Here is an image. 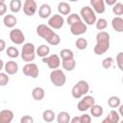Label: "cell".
Masks as SVG:
<instances>
[{"mask_svg":"<svg viewBox=\"0 0 123 123\" xmlns=\"http://www.w3.org/2000/svg\"><path fill=\"white\" fill-rule=\"evenodd\" d=\"M37 34L45 39L50 45H58L61 42V37L58 34H56L53 29L49 25L45 24H39L37 27Z\"/></svg>","mask_w":123,"mask_h":123,"instance_id":"obj_1","label":"cell"},{"mask_svg":"<svg viewBox=\"0 0 123 123\" xmlns=\"http://www.w3.org/2000/svg\"><path fill=\"white\" fill-rule=\"evenodd\" d=\"M110 48V34L105 31H100L96 35V44L93 51L96 55L101 56L105 54Z\"/></svg>","mask_w":123,"mask_h":123,"instance_id":"obj_2","label":"cell"},{"mask_svg":"<svg viewBox=\"0 0 123 123\" xmlns=\"http://www.w3.org/2000/svg\"><path fill=\"white\" fill-rule=\"evenodd\" d=\"M89 91V85L86 81L85 80H80L79 82H77L72 89H71V94L72 97L75 99H80L83 96H85L87 92Z\"/></svg>","mask_w":123,"mask_h":123,"instance_id":"obj_3","label":"cell"},{"mask_svg":"<svg viewBox=\"0 0 123 123\" xmlns=\"http://www.w3.org/2000/svg\"><path fill=\"white\" fill-rule=\"evenodd\" d=\"M21 58L26 62H31L35 60L37 55V50L35 48V45L31 42H26L23 44L21 49Z\"/></svg>","mask_w":123,"mask_h":123,"instance_id":"obj_4","label":"cell"},{"mask_svg":"<svg viewBox=\"0 0 123 123\" xmlns=\"http://www.w3.org/2000/svg\"><path fill=\"white\" fill-rule=\"evenodd\" d=\"M96 12L89 6H85L80 11V15L86 25H93L96 23Z\"/></svg>","mask_w":123,"mask_h":123,"instance_id":"obj_5","label":"cell"},{"mask_svg":"<svg viewBox=\"0 0 123 123\" xmlns=\"http://www.w3.org/2000/svg\"><path fill=\"white\" fill-rule=\"evenodd\" d=\"M50 81L55 86H62L66 82V77L62 69H53L50 73Z\"/></svg>","mask_w":123,"mask_h":123,"instance_id":"obj_6","label":"cell"},{"mask_svg":"<svg viewBox=\"0 0 123 123\" xmlns=\"http://www.w3.org/2000/svg\"><path fill=\"white\" fill-rule=\"evenodd\" d=\"M94 104H95L94 98L90 95H86V96H83L82 99L78 102L77 109L80 111H86L88 109H90Z\"/></svg>","mask_w":123,"mask_h":123,"instance_id":"obj_7","label":"cell"},{"mask_svg":"<svg viewBox=\"0 0 123 123\" xmlns=\"http://www.w3.org/2000/svg\"><path fill=\"white\" fill-rule=\"evenodd\" d=\"M10 38H11L12 42H13L14 44H17V45L23 44V42L25 41V36H24L23 32L18 28L12 29V31L10 32Z\"/></svg>","mask_w":123,"mask_h":123,"instance_id":"obj_8","label":"cell"},{"mask_svg":"<svg viewBox=\"0 0 123 123\" xmlns=\"http://www.w3.org/2000/svg\"><path fill=\"white\" fill-rule=\"evenodd\" d=\"M22 71H23V74L27 77H31V78L36 79L38 76V67L34 62H27L23 66Z\"/></svg>","mask_w":123,"mask_h":123,"instance_id":"obj_9","label":"cell"},{"mask_svg":"<svg viewBox=\"0 0 123 123\" xmlns=\"http://www.w3.org/2000/svg\"><path fill=\"white\" fill-rule=\"evenodd\" d=\"M60 58L61 57L59 55L53 54V55L42 58V62L44 63H46L50 69H57L61 64V59Z\"/></svg>","mask_w":123,"mask_h":123,"instance_id":"obj_10","label":"cell"},{"mask_svg":"<svg viewBox=\"0 0 123 123\" xmlns=\"http://www.w3.org/2000/svg\"><path fill=\"white\" fill-rule=\"evenodd\" d=\"M37 10V5L35 0H25L23 4V12L28 16H33Z\"/></svg>","mask_w":123,"mask_h":123,"instance_id":"obj_11","label":"cell"},{"mask_svg":"<svg viewBox=\"0 0 123 123\" xmlns=\"http://www.w3.org/2000/svg\"><path fill=\"white\" fill-rule=\"evenodd\" d=\"M63 23H64V19L62 14H54L48 19V25L52 29L59 30L63 26Z\"/></svg>","mask_w":123,"mask_h":123,"instance_id":"obj_12","label":"cell"},{"mask_svg":"<svg viewBox=\"0 0 123 123\" xmlns=\"http://www.w3.org/2000/svg\"><path fill=\"white\" fill-rule=\"evenodd\" d=\"M86 30H87L86 24L83 21H79L70 25V33L74 36H80V35L86 34Z\"/></svg>","mask_w":123,"mask_h":123,"instance_id":"obj_13","label":"cell"},{"mask_svg":"<svg viewBox=\"0 0 123 123\" xmlns=\"http://www.w3.org/2000/svg\"><path fill=\"white\" fill-rule=\"evenodd\" d=\"M90 5L91 8L94 10V12L98 14H101L105 12L106 8H105V1L104 0H90Z\"/></svg>","mask_w":123,"mask_h":123,"instance_id":"obj_14","label":"cell"},{"mask_svg":"<svg viewBox=\"0 0 123 123\" xmlns=\"http://www.w3.org/2000/svg\"><path fill=\"white\" fill-rule=\"evenodd\" d=\"M52 12V9L50 7V5L48 4H42L40 5V7L38 8V16L42 19H46L51 15Z\"/></svg>","mask_w":123,"mask_h":123,"instance_id":"obj_15","label":"cell"},{"mask_svg":"<svg viewBox=\"0 0 123 123\" xmlns=\"http://www.w3.org/2000/svg\"><path fill=\"white\" fill-rule=\"evenodd\" d=\"M13 119V112L11 110H2L0 111V123H11Z\"/></svg>","mask_w":123,"mask_h":123,"instance_id":"obj_16","label":"cell"},{"mask_svg":"<svg viewBox=\"0 0 123 123\" xmlns=\"http://www.w3.org/2000/svg\"><path fill=\"white\" fill-rule=\"evenodd\" d=\"M4 70L9 75H14L18 71V64L14 61H9L5 63Z\"/></svg>","mask_w":123,"mask_h":123,"instance_id":"obj_17","label":"cell"},{"mask_svg":"<svg viewBox=\"0 0 123 123\" xmlns=\"http://www.w3.org/2000/svg\"><path fill=\"white\" fill-rule=\"evenodd\" d=\"M119 116H120V115H119V113H118L116 111L111 110V111L109 112L108 116H107L102 122H103V123H117V122L120 121V117H119Z\"/></svg>","mask_w":123,"mask_h":123,"instance_id":"obj_18","label":"cell"},{"mask_svg":"<svg viewBox=\"0 0 123 123\" xmlns=\"http://www.w3.org/2000/svg\"><path fill=\"white\" fill-rule=\"evenodd\" d=\"M111 27L117 33H123V18L120 16H115L111 20Z\"/></svg>","mask_w":123,"mask_h":123,"instance_id":"obj_19","label":"cell"},{"mask_svg":"<svg viewBox=\"0 0 123 123\" xmlns=\"http://www.w3.org/2000/svg\"><path fill=\"white\" fill-rule=\"evenodd\" d=\"M3 22H4V25L6 27H8V28H13L16 25V23H17V19L12 14H7V15L4 16Z\"/></svg>","mask_w":123,"mask_h":123,"instance_id":"obj_20","label":"cell"},{"mask_svg":"<svg viewBox=\"0 0 123 123\" xmlns=\"http://www.w3.org/2000/svg\"><path fill=\"white\" fill-rule=\"evenodd\" d=\"M32 96L36 101H41L45 96V91L42 87L37 86L32 90Z\"/></svg>","mask_w":123,"mask_h":123,"instance_id":"obj_21","label":"cell"},{"mask_svg":"<svg viewBox=\"0 0 123 123\" xmlns=\"http://www.w3.org/2000/svg\"><path fill=\"white\" fill-rule=\"evenodd\" d=\"M58 12L62 15H67L71 12V7L66 2H60L58 4Z\"/></svg>","mask_w":123,"mask_h":123,"instance_id":"obj_22","label":"cell"},{"mask_svg":"<svg viewBox=\"0 0 123 123\" xmlns=\"http://www.w3.org/2000/svg\"><path fill=\"white\" fill-rule=\"evenodd\" d=\"M62 64L63 69H65L66 71H72L76 67V62H75L74 58L68 59V60H63L62 62Z\"/></svg>","mask_w":123,"mask_h":123,"instance_id":"obj_23","label":"cell"},{"mask_svg":"<svg viewBox=\"0 0 123 123\" xmlns=\"http://www.w3.org/2000/svg\"><path fill=\"white\" fill-rule=\"evenodd\" d=\"M50 53V48L46 44H41L37 48V55L40 58L47 57Z\"/></svg>","mask_w":123,"mask_h":123,"instance_id":"obj_24","label":"cell"},{"mask_svg":"<svg viewBox=\"0 0 123 123\" xmlns=\"http://www.w3.org/2000/svg\"><path fill=\"white\" fill-rule=\"evenodd\" d=\"M103 112H104V109L100 105L94 104L90 108V113H91V115L93 117H100L101 115H103Z\"/></svg>","mask_w":123,"mask_h":123,"instance_id":"obj_25","label":"cell"},{"mask_svg":"<svg viewBox=\"0 0 123 123\" xmlns=\"http://www.w3.org/2000/svg\"><path fill=\"white\" fill-rule=\"evenodd\" d=\"M71 120L70 114L67 111H60L57 115V122L58 123H68Z\"/></svg>","mask_w":123,"mask_h":123,"instance_id":"obj_26","label":"cell"},{"mask_svg":"<svg viewBox=\"0 0 123 123\" xmlns=\"http://www.w3.org/2000/svg\"><path fill=\"white\" fill-rule=\"evenodd\" d=\"M56 118V114L52 110H45L42 112V119L45 122H52Z\"/></svg>","mask_w":123,"mask_h":123,"instance_id":"obj_27","label":"cell"},{"mask_svg":"<svg viewBox=\"0 0 123 123\" xmlns=\"http://www.w3.org/2000/svg\"><path fill=\"white\" fill-rule=\"evenodd\" d=\"M108 105H109L110 108H112V109L118 108L121 105V100H120V98L118 96H115V95L111 96L108 99Z\"/></svg>","mask_w":123,"mask_h":123,"instance_id":"obj_28","label":"cell"},{"mask_svg":"<svg viewBox=\"0 0 123 123\" xmlns=\"http://www.w3.org/2000/svg\"><path fill=\"white\" fill-rule=\"evenodd\" d=\"M22 8V2L21 0H11L10 2V10L12 12H18Z\"/></svg>","mask_w":123,"mask_h":123,"instance_id":"obj_29","label":"cell"},{"mask_svg":"<svg viewBox=\"0 0 123 123\" xmlns=\"http://www.w3.org/2000/svg\"><path fill=\"white\" fill-rule=\"evenodd\" d=\"M60 57L62 58V60H68V59H73L74 58V53L72 50L70 49H67V48H64V49H62L60 51Z\"/></svg>","mask_w":123,"mask_h":123,"instance_id":"obj_30","label":"cell"},{"mask_svg":"<svg viewBox=\"0 0 123 123\" xmlns=\"http://www.w3.org/2000/svg\"><path fill=\"white\" fill-rule=\"evenodd\" d=\"M6 54H7L8 57H10V58H12V59H15V58H17V57L19 56V51H18V49H17L16 47H14V46H10V47L7 48Z\"/></svg>","mask_w":123,"mask_h":123,"instance_id":"obj_31","label":"cell"},{"mask_svg":"<svg viewBox=\"0 0 123 123\" xmlns=\"http://www.w3.org/2000/svg\"><path fill=\"white\" fill-rule=\"evenodd\" d=\"M79 21H82V17L77 13H69V15L66 19V22L68 25H72V24L79 22Z\"/></svg>","mask_w":123,"mask_h":123,"instance_id":"obj_32","label":"cell"},{"mask_svg":"<svg viewBox=\"0 0 123 123\" xmlns=\"http://www.w3.org/2000/svg\"><path fill=\"white\" fill-rule=\"evenodd\" d=\"M75 45L79 50H85L87 47V40L84 37H79L76 39Z\"/></svg>","mask_w":123,"mask_h":123,"instance_id":"obj_33","label":"cell"},{"mask_svg":"<svg viewBox=\"0 0 123 123\" xmlns=\"http://www.w3.org/2000/svg\"><path fill=\"white\" fill-rule=\"evenodd\" d=\"M112 12H113L115 15H117V16L123 15V4L120 3V2L115 3V4L112 6Z\"/></svg>","mask_w":123,"mask_h":123,"instance_id":"obj_34","label":"cell"},{"mask_svg":"<svg viewBox=\"0 0 123 123\" xmlns=\"http://www.w3.org/2000/svg\"><path fill=\"white\" fill-rule=\"evenodd\" d=\"M95 26H96V29L99 30V31H103L107 28L108 26V21L105 19V18H99L96 20V23H95Z\"/></svg>","mask_w":123,"mask_h":123,"instance_id":"obj_35","label":"cell"},{"mask_svg":"<svg viewBox=\"0 0 123 123\" xmlns=\"http://www.w3.org/2000/svg\"><path fill=\"white\" fill-rule=\"evenodd\" d=\"M113 64V59L111 57H108V58H105L103 61H102V66L103 68L105 69H110Z\"/></svg>","mask_w":123,"mask_h":123,"instance_id":"obj_36","label":"cell"},{"mask_svg":"<svg viewBox=\"0 0 123 123\" xmlns=\"http://www.w3.org/2000/svg\"><path fill=\"white\" fill-rule=\"evenodd\" d=\"M10 81V78H9V74L8 73H4V72H1L0 73V86H6Z\"/></svg>","mask_w":123,"mask_h":123,"instance_id":"obj_37","label":"cell"},{"mask_svg":"<svg viewBox=\"0 0 123 123\" xmlns=\"http://www.w3.org/2000/svg\"><path fill=\"white\" fill-rule=\"evenodd\" d=\"M116 63L118 68L121 71H123V52H119L116 55Z\"/></svg>","mask_w":123,"mask_h":123,"instance_id":"obj_38","label":"cell"},{"mask_svg":"<svg viewBox=\"0 0 123 123\" xmlns=\"http://www.w3.org/2000/svg\"><path fill=\"white\" fill-rule=\"evenodd\" d=\"M80 117H81V123H90L91 122V116L87 113L82 114Z\"/></svg>","mask_w":123,"mask_h":123,"instance_id":"obj_39","label":"cell"},{"mask_svg":"<svg viewBox=\"0 0 123 123\" xmlns=\"http://www.w3.org/2000/svg\"><path fill=\"white\" fill-rule=\"evenodd\" d=\"M34 118L31 115H24L20 119V123H33Z\"/></svg>","mask_w":123,"mask_h":123,"instance_id":"obj_40","label":"cell"},{"mask_svg":"<svg viewBox=\"0 0 123 123\" xmlns=\"http://www.w3.org/2000/svg\"><path fill=\"white\" fill-rule=\"evenodd\" d=\"M7 12V5L5 3H0V15H4Z\"/></svg>","mask_w":123,"mask_h":123,"instance_id":"obj_41","label":"cell"},{"mask_svg":"<svg viewBox=\"0 0 123 123\" xmlns=\"http://www.w3.org/2000/svg\"><path fill=\"white\" fill-rule=\"evenodd\" d=\"M6 48V42L4 39H0V52H3Z\"/></svg>","mask_w":123,"mask_h":123,"instance_id":"obj_42","label":"cell"},{"mask_svg":"<svg viewBox=\"0 0 123 123\" xmlns=\"http://www.w3.org/2000/svg\"><path fill=\"white\" fill-rule=\"evenodd\" d=\"M71 123H81V117L80 116H75L70 120Z\"/></svg>","mask_w":123,"mask_h":123,"instance_id":"obj_43","label":"cell"},{"mask_svg":"<svg viewBox=\"0 0 123 123\" xmlns=\"http://www.w3.org/2000/svg\"><path fill=\"white\" fill-rule=\"evenodd\" d=\"M104 1L108 6H113L115 3H117V0H104Z\"/></svg>","mask_w":123,"mask_h":123,"instance_id":"obj_44","label":"cell"},{"mask_svg":"<svg viewBox=\"0 0 123 123\" xmlns=\"http://www.w3.org/2000/svg\"><path fill=\"white\" fill-rule=\"evenodd\" d=\"M118 111H119V114L123 117V105H120L118 107Z\"/></svg>","mask_w":123,"mask_h":123,"instance_id":"obj_45","label":"cell"},{"mask_svg":"<svg viewBox=\"0 0 123 123\" xmlns=\"http://www.w3.org/2000/svg\"><path fill=\"white\" fill-rule=\"evenodd\" d=\"M0 64H1V69H4V66H5V64H4V62H3V61L2 60H0Z\"/></svg>","mask_w":123,"mask_h":123,"instance_id":"obj_46","label":"cell"},{"mask_svg":"<svg viewBox=\"0 0 123 123\" xmlns=\"http://www.w3.org/2000/svg\"><path fill=\"white\" fill-rule=\"evenodd\" d=\"M69 2H77V1H79V0H68Z\"/></svg>","mask_w":123,"mask_h":123,"instance_id":"obj_47","label":"cell"},{"mask_svg":"<svg viewBox=\"0 0 123 123\" xmlns=\"http://www.w3.org/2000/svg\"><path fill=\"white\" fill-rule=\"evenodd\" d=\"M0 3H5V0H0Z\"/></svg>","mask_w":123,"mask_h":123,"instance_id":"obj_48","label":"cell"},{"mask_svg":"<svg viewBox=\"0 0 123 123\" xmlns=\"http://www.w3.org/2000/svg\"><path fill=\"white\" fill-rule=\"evenodd\" d=\"M121 81H122V84H123V77H122V80Z\"/></svg>","mask_w":123,"mask_h":123,"instance_id":"obj_49","label":"cell"},{"mask_svg":"<svg viewBox=\"0 0 123 123\" xmlns=\"http://www.w3.org/2000/svg\"><path fill=\"white\" fill-rule=\"evenodd\" d=\"M121 122H122V123H123V119H122V121H121Z\"/></svg>","mask_w":123,"mask_h":123,"instance_id":"obj_50","label":"cell"}]
</instances>
